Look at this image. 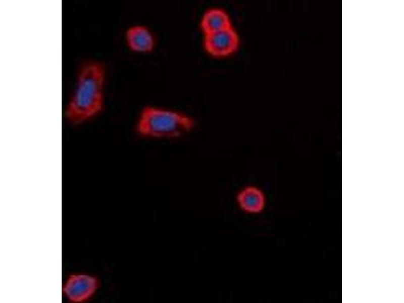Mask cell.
I'll use <instances>...</instances> for the list:
<instances>
[{
    "instance_id": "cell-1",
    "label": "cell",
    "mask_w": 404,
    "mask_h": 303,
    "mask_svg": "<svg viewBox=\"0 0 404 303\" xmlns=\"http://www.w3.org/2000/svg\"><path fill=\"white\" fill-rule=\"evenodd\" d=\"M105 80V68L101 63L90 60L81 66L65 109L69 123L81 124L100 114L104 104Z\"/></svg>"
},
{
    "instance_id": "cell-2",
    "label": "cell",
    "mask_w": 404,
    "mask_h": 303,
    "mask_svg": "<svg viewBox=\"0 0 404 303\" xmlns=\"http://www.w3.org/2000/svg\"><path fill=\"white\" fill-rule=\"evenodd\" d=\"M194 126L193 119L183 113L149 106L141 111L136 131L147 138H175L191 131Z\"/></svg>"
},
{
    "instance_id": "cell-3",
    "label": "cell",
    "mask_w": 404,
    "mask_h": 303,
    "mask_svg": "<svg viewBox=\"0 0 404 303\" xmlns=\"http://www.w3.org/2000/svg\"><path fill=\"white\" fill-rule=\"evenodd\" d=\"M100 286L99 277L86 272H69L62 283V294L69 303H86Z\"/></svg>"
},
{
    "instance_id": "cell-4",
    "label": "cell",
    "mask_w": 404,
    "mask_h": 303,
    "mask_svg": "<svg viewBox=\"0 0 404 303\" xmlns=\"http://www.w3.org/2000/svg\"><path fill=\"white\" fill-rule=\"evenodd\" d=\"M239 38L232 27L205 35L204 46L211 56L216 58L228 56L238 48Z\"/></svg>"
},
{
    "instance_id": "cell-5",
    "label": "cell",
    "mask_w": 404,
    "mask_h": 303,
    "mask_svg": "<svg viewBox=\"0 0 404 303\" xmlns=\"http://www.w3.org/2000/svg\"><path fill=\"white\" fill-rule=\"evenodd\" d=\"M127 45L132 51L141 54L152 52L155 46L154 37L146 26L141 25L132 26L125 33Z\"/></svg>"
},
{
    "instance_id": "cell-6",
    "label": "cell",
    "mask_w": 404,
    "mask_h": 303,
    "mask_svg": "<svg viewBox=\"0 0 404 303\" xmlns=\"http://www.w3.org/2000/svg\"><path fill=\"white\" fill-rule=\"evenodd\" d=\"M236 198L239 207L249 214L260 213L265 206L264 192L254 186H248L242 189L238 192Z\"/></svg>"
},
{
    "instance_id": "cell-7",
    "label": "cell",
    "mask_w": 404,
    "mask_h": 303,
    "mask_svg": "<svg viewBox=\"0 0 404 303\" xmlns=\"http://www.w3.org/2000/svg\"><path fill=\"white\" fill-rule=\"evenodd\" d=\"M232 27L228 15L223 10L213 8L207 10L200 21V28L207 35Z\"/></svg>"
}]
</instances>
